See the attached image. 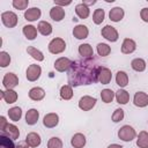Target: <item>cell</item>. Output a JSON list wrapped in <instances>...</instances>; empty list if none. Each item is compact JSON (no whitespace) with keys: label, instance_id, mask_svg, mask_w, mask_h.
I'll return each mask as SVG.
<instances>
[{"label":"cell","instance_id":"20","mask_svg":"<svg viewBox=\"0 0 148 148\" xmlns=\"http://www.w3.org/2000/svg\"><path fill=\"white\" fill-rule=\"evenodd\" d=\"M125 13H124V9L121 7H113L112 9H110V13H109V17L112 22H119L123 20Z\"/></svg>","mask_w":148,"mask_h":148},{"label":"cell","instance_id":"6","mask_svg":"<svg viewBox=\"0 0 148 148\" xmlns=\"http://www.w3.org/2000/svg\"><path fill=\"white\" fill-rule=\"evenodd\" d=\"M1 21L7 28H14L17 24V15L14 12H3L1 14Z\"/></svg>","mask_w":148,"mask_h":148},{"label":"cell","instance_id":"24","mask_svg":"<svg viewBox=\"0 0 148 148\" xmlns=\"http://www.w3.org/2000/svg\"><path fill=\"white\" fill-rule=\"evenodd\" d=\"M39 118V112L36 109H30L25 113V123L28 125H35Z\"/></svg>","mask_w":148,"mask_h":148},{"label":"cell","instance_id":"10","mask_svg":"<svg viewBox=\"0 0 148 148\" xmlns=\"http://www.w3.org/2000/svg\"><path fill=\"white\" fill-rule=\"evenodd\" d=\"M73 61L68 58H65V57H61V58H58L56 61H54V68L56 71L58 72H66L71 68Z\"/></svg>","mask_w":148,"mask_h":148},{"label":"cell","instance_id":"5","mask_svg":"<svg viewBox=\"0 0 148 148\" xmlns=\"http://www.w3.org/2000/svg\"><path fill=\"white\" fill-rule=\"evenodd\" d=\"M40 74H42V68H40L39 65H36V64L30 65L27 68V72H25V76H27L28 81H31V82L37 81L39 79Z\"/></svg>","mask_w":148,"mask_h":148},{"label":"cell","instance_id":"23","mask_svg":"<svg viewBox=\"0 0 148 148\" xmlns=\"http://www.w3.org/2000/svg\"><path fill=\"white\" fill-rule=\"evenodd\" d=\"M75 13H76V15H77L80 18L84 20V18H87V17L89 16L90 9H89L88 6H86L83 2H81V3H77V5L75 6Z\"/></svg>","mask_w":148,"mask_h":148},{"label":"cell","instance_id":"36","mask_svg":"<svg viewBox=\"0 0 148 148\" xmlns=\"http://www.w3.org/2000/svg\"><path fill=\"white\" fill-rule=\"evenodd\" d=\"M104 17H105L104 9H102V8L95 9V12H94V14H92V21H94L95 24H101V23L104 21Z\"/></svg>","mask_w":148,"mask_h":148},{"label":"cell","instance_id":"48","mask_svg":"<svg viewBox=\"0 0 148 148\" xmlns=\"http://www.w3.org/2000/svg\"><path fill=\"white\" fill-rule=\"evenodd\" d=\"M96 1L95 0H92V1H83V3L86 5V6H89V5H94Z\"/></svg>","mask_w":148,"mask_h":148},{"label":"cell","instance_id":"46","mask_svg":"<svg viewBox=\"0 0 148 148\" xmlns=\"http://www.w3.org/2000/svg\"><path fill=\"white\" fill-rule=\"evenodd\" d=\"M15 148H29V145L25 141H21L15 146Z\"/></svg>","mask_w":148,"mask_h":148},{"label":"cell","instance_id":"44","mask_svg":"<svg viewBox=\"0 0 148 148\" xmlns=\"http://www.w3.org/2000/svg\"><path fill=\"white\" fill-rule=\"evenodd\" d=\"M7 124H8V123H7L6 118H5L3 116H1V117H0V131H2V130L6 127Z\"/></svg>","mask_w":148,"mask_h":148},{"label":"cell","instance_id":"42","mask_svg":"<svg viewBox=\"0 0 148 148\" xmlns=\"http://www.w3.org/2000/svg\"><path fill=\"white\" fill-rule=\"evenodd\" d=\"M28 5H29V1H28V0H14V1H13V6H14V8L18 9V10L27 9Z\"/></svg>","mask_w":148,"mask_h":148},{"label":"cell","instance_id":"14","mask_svg":"<svg viewBox=\"0 0 148 148\" xmlns=\"http://www.w3.org/2000/svg\"><path fill=\"white\" fill-rule=\"evenodd\" d=\"M0 97L2 99H5L6 103L8 104H12V103H15L16 99H17V92L13 89H7V90H0Z\"/></svg>","mask_w":148,"mask_h":148},{"label":"cell","instance_id":"16","mask_svg":"<svg viewBox=\"0 0 148 148\" xmlns=\"http://www.w3.org/2000/svg\"><path fill=\"white\" fill-rule=\"evenodd\" d=\"M50 17L56 22H60L65 17V9L60 6H53L50 10Z\"/></svg>","mask_w":148,"mask_h":148},{"label":"cell","instance_id":"25","mask_svg":"<svg viewBox=\"0 0 148 148\" xmlns=\"http://www.w3.org/2000/svg\"><path fill=\"white\" fill-rule=\"evenodd\" d=\"M79 53H80L81 57L88 59V58H92V56H94V50H92V47H91L89 44L84 43V44L79 45Z\"/></svg>","mask_w":148,"mask_h":148},{"label":"cell","instance_id":"27","mask_svg":"<svg viewBox=\"0 0 148 148\" xmlns=\"http://www.w3.org/2000/svg\"><path fill=\"white\" fill-rule=\"evenodd\" d=\"M23 34L27 39L34 40L37 37V29H36V27H34L31 24H27L23 27Z\"/></svg>","mask_w":148,"mask_h":148},{"label":"cell","instance_id":"30","mask_svg":"<svg viewBox=\"0 0 148 148\" xmlns=\"http://www.w3.org/2000/svg\"><path fill=\"white\" fill-rule=\"evenodd\" d=\"M116 99H117V103H119V104H126L130 101L128 91H126L125 89H119L116 92Z\"/></svg>","mask_w":148,"mask_h":148},{"label":"cell","instance_id":"47","mask_svg":"<svg viewBox=\"0 0 148 148\" xmlns=\"http://www.w3.org/2000/svg\"><path fill=\"white\" fill-rule=\"evenodd\" d=\"M108 148H123L120 145H117V143H112L110 146H108Z\"/></svg>","mask_w":148,"mask_h":148},{"label":"cell","instance_id":"31","mask_svg":"<svg viewBox=\"0 0 148 148\" xmlns=\"http://www.w3.org/2000/svg\"><path fill=\"white\" fill-rule=\"evenodd\" d=\"M131 66L136 72H143L146 69V61L142 58H135V59L132 60Z\"/></svg>","mask_w":148,"mask_h":148},{"label":"cell","instance_id":"22","mask_svg":"<svg viewBox=\"0 0 148 148\" xmlns=\"http://www.w3.org/2000/svg\"><path fill=\"white\" fill-rule=\"evenodd\" d=\"M71 145L74 148H83L86 146V136L82 133H75L71 139Z\"/></svg>","mask_w":148,"mask_h":148},{"label":"cell","instance_id":"28","mask_svg":"<svg viewBox=\"0 0 148 148\" xmlns=\"http://www.w3.org/2000/svg\"><path fill=\"white\" fill-rule=\"evenodd\" d=\"M37 30L43 35V36H49L52 34V25L46 22V21H40L37 25Z\"/></svg>","mask_w":148,"mask_h":148},{"label":"cell","instance_id":"1","mask_svg":"<svg viewBox=\"0 0 148 148\" xmlns=\"http://www.w3.org/2000/svg\"><path fill=\"white\" fill-rule=\"evenodd\" d=\"M101 66L94 59H83L73 61L68 69V82L69 86H82L91 84L98 81V69Z\"/></svg>","mask_w":148,"mask_h":148},{"label":"cell","instance_id":"7","mask_svg":"<svg viewBox=\"0 0 148 148\" xmlns=\"http://www.w3.org/2000/svg\"><path fill=\"white\" fill-rule=\"evenodd\" d=\"M96 98L91 96H82L79 101V108L83 111H89L96 105Z\"/></svg>","mask_w":148,"mask_h":148},{"label":"cell","instance_id":"43","mask_svg":"<svg viewBox=\"0 0 148 148\" xmlns=\"http://www.w3.org/2000/svg\"><path fill=\"white\" fill-rule=\"evenodd\" d=\"M140 17L143 22H147L148 23V8H142L141 12H140Z\"/></svg>","mask_w":148,"mask_h":148},{"label":"cell","instance_id":"33","mask_svg":"<svg viewBox=\"0 0 148 148\" xmlns=\"http://www.w3.org/2000/svg\"><path fill=\"white\" fill-rule=\"evenodd\" d=\"M8 117L13 120V121H18L22 117V110L18 106H13L8 110Z\"/></svg>","mask_w":148,"mask_h":148},{"label":"cell","instance_id":"35","mask_svg":"<svg viewBox=\"0 0 148 148\" xmlns=\"http://www.w3.org/2000/svg\"><path fill=\"white\" fill-rule=\"evenodd\" d=\"M116 97V94L111 90V89H103L101 91V98L104 103H111L113 101V98Z\"/></svg>","mask_w":148,"mask_h":148},{"label":"cell","instance_id":"11","mask_svg":"<svg viewBox=\"0 0 148 148\" xmlns=\"http://www.w3.org/2000/svg\"><path fill=\"white\" fill-rule=\"evenodd\" d=\"M59 123V116L54 112H51V113H47L44 116L43 118V125L47 128H53L58 125Z\"/></svg>","mask_w":148,"mask_h":148},{"label":"cell","instance_id":"40","mask_svg":"<svg viewBox=\"0 0 148 148\" xmlns=\"http://www.w3.org/2000/svg\"><path fill=\"white\" fill-rule=\"evenodd\" d=\"M47 148H62V141L57 136H52L47 141Z\"/></svg>","mask_w":148,"mask_h":148},{"label":"cell","instance_id":"8","mask_svg":"<svg viewBox=\"0 0 148 148\" xmlns=\"http://www.w3.org/2000/svg\"><path fill=\"white\" fill-rule=\"evenodd\" d=\"M2 84L6 89H13L18 84V77L14 73H6L2 79Z\"/></svg>","mask_w":148,"mask_h":148},{"label":"cell","instance_id":"4","mask_svg":"<svg viewBox=\"0 0 148 148\" xmlns=\"http://www.w3.org/2000/svg\"><path fill=\"white\" fill-rule=\"evenodd\" d=\"M101 34L109 42H117L119 38V34H118L117 29L112 25H109V24H106L104 28H102Z\"/></svg>","mask_w":148,"mask_h":148},{"label":"cell","instance_id":"39","mask_svg":"<svg viewBox=\"0 0 148 148\" xmlns=\"http://www.w3.org/2000/svg\"><path fill=\"white\" fill-rule=\"evenodd\" d=\"M9 64H10V56L6 51H1L0 52V66L5 68Z\"/></svg>","mask_w":148,"mask_h":148},{"label":"cell","instance_id":"3","mask_svg":"<svg viewBox=\"0 0 148 148\" xmlns=\"http://www.w3.org/2000/svg\"><path fill=\"white\" fill-rule=\"evenodd\" d=\"M49 51L53 54H59L61 52H64L66 50V43L62 38H59V37H56L53 38L50 43H49Z\"/></svg>","mask_w":148,"mask_h":148},{"label":"cell","instance_id":"41","mask_svg":"<svg viewBox=\"0 0 148 148\" xmlns=\"http://www.w3.org/2000/svg\"><path fill=\"white\" fill-rule=\"evenodd\" d=\"M111 118H112V121H113V123H119V121H121V120L124 119V110L120 109V108H119V109H116V110L113 111Z\"/></svg>","mask_w":148,"mask_h":148},{"label":"cell","instance_id":"13","mask_svg":"<svg viewBox=\"0 0 148 148\" xmlns=\"http://www.w3.org/2000/svg\"><path fill=\"white\" fill-rule=\"evenodd\" d=\"M133 103L138 108H145L148 105V95L143 91H138L135 92L133 97Z\"/></svg>","mask_w":148,"mask_h":148},{"label":"cell","instance_id":"21","mask_svg":"<svg viewBox=\"0 0 148 148\" xmlns=\"http://www.w3.org/2000/svg\"><path fill=\"white\" fill-rule=\"evenodd\" d=\"M45 97V90L40 87H34L29 90V98L32 101H40Z\"/></svg>","mask_w":148,"mask_h":148},{"label":"cell","instance_id":"9","mask_svg":"<svg viewBox=\"0 0 148 148\" xmlns=\"http://www.w3.org/2000/svg\"><path fill=\"white\" fill-rule=\"evenodd\" d=\"M1 135H6L12 140H16L20 136V131L14 124H7L6 127L1 131Z\"/></svg>","mask_w":148,"mask_h":148},{"label":"cell","instance_id":"19","mask_svg":"<svg viewBox=\"0 0 148 148\" xmlns=\"http://www.w3.org/2000/svg\"><path fill=\"white\" fill-rule=\"evenodd\" d=\"M136 49V43L131 39V38H125L123 44H121V52L124 54H130V53H133Z\"/></svg>","mask_w":148,"mask_h":148},{"label":"cell","instance_id":"15","mask_svg":"<svg viewBox=\"0 0 148 148\" xmlns=\"http://www.w3.org/2000/svg\"><path fill=\"white\" fill-rule=\"evenodd\" d=\"M88 35H89V30L83 24H77L73 29V36L76 39H84L88 37Z\"/></svg>","mask_w":148,"mask_h":148},{"label":"cell","instance_id":"45","mask_svg":"<svg viewBox=\"0 0 148 148\" xmlns=\"http://www.w3.org/2000/svg\"><path fill=\"white\" fill-rule=\"evenodd\" d=\"M71 3H72V1H54V6H60V7L68 6Z\"/></svg>","mask_w":148,"mask_h":148},{"label":"cell","instance_id":"2","mask_svg":"<svg viewBox=\"0 0 148 148\" xmlns=\"http://www.w3.org/2000/svg\"><path fill=\"white\" fill-rule=\"evenodd\" d=\"M136 133H135V130L130 126V125H124L123 127L119 128L118 131V138L125 142H128V141H132L134 138H135Z\"/></svg>","mask_w":148,"mask_h":148},{"label":"cell","instance_id":"34","mask_svg":"<svg viewBox=\"0 0 148 148\" xmlns=\"http://www.w3.org/2000/svg\"><path fill=\"white\" fill-rule=\"evenodd\" d=\"M27 52L29 53V56H31L37 61H43L44 60V54L39 50H37L36 47H34V46H28L27 47Z\"/></svg>","mask_w":148,"mask_h":148},{"label":"cell","instance_id":"29","mask_svg":"<svg viewBox=\"0 0 148 148\" xmlns=\"http://www.w3.org/2000/svg\"><path fill=\"white\" fill-rule=\"evenodd\" d=\"M136 146L139 148H148V132L141 131L136 139Z\"/></svg>","mask_w":148,"mask_h":148},{"label":"cell","instance_id":"12","mask_svg":"<svg viewBox=\"0 0 148 148\" xmlns=\"http://www.w3.org/2000/svg\"><path fill=\"white\" fill-rule=\"evenodd\" d=\"M112 79V73L108 67H99L98 69V81L102 84H109Z\"/></svg>","mask_w":148,"mask_h":148},{"label":"cell","instance_id":"18","mask_svg":"<svg viewBox=\"0 0 148 148\" xmlns=\"http://www.w3.org/2000/svg\"><path fill=\"white\" fill-rule=\"evenodd\" d=\"M25 142L29 145V147L35 148V147H38V146L40 145L42 139H40V135H39L38 133H36V132H30V133H28L27 136H25Z\"/></svg>","mask_w":148,"mask_h":148},{"label":"cell","instance_id":"38","mask_svg":"<svg viewBox=\"0 0 148 148\" xmlns=\"http://www.w3.org/2000/svg\"><path fill=\"white\" fill-rule=\"evenodd\" d=\"M0 148H15L12 139L6 135H0Z\"/></svg>","mask_w":148,"mask_h":148},{"label":"cell","instance_id":"26","mask_svg":"<svg viewBox=\"0 0 148 148\" xmlns=\"http://www.w3.org/2000/svg\"><path fill=\"white\" fill-rule=\"evenodd\" d=\"M116 83L120 87V88H124L128 84V75L126 72L124 71H119L117 72L116 74Z\"/></svg>","mask_w":148,"mask_h":148},{"label":"cell","instance_id":"37","mask_svg":"<svg viewBox=\"0 0 148 148\" xmlns=\"http://www.w3.org/2000/svg\"><path fill=\"white\" fill-rule=\"evenodd\" d=\"M111 52V47L105 43H98L97 44V53L101 57H106Z\"/></svg>","mask_w":148,"mask_h":148},{"label":"cell","instance_id":"32","mask_svg":"<svg viewBox=\"0 0 148 148\" xmlns=\"http://www.w3.org/2000/svg\"><path fill=\"white\" fill-rule=\"evenodd\" d=\"M60 97L65 101H68L73 97V89H72V86L69 84H65L60 88Z\"/></svg>","mask_w":148,"mask_h":148},{"label":"cell","instance_id":"17","mask_svg":"<svg viewBox=\"0 0 148 148\" xmlns=\"http://www.w3.org/2000/svg\"><path fill=\"white\" fill-rule=\"evenodd\" d=\"M40 15H42V12L38 7H31L24 12V18L27 21H30V22L38 20L40 17Z\"/></svg>","mask_w":148,"mask_h":148}]
</instances>
